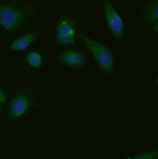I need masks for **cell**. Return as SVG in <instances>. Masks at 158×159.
<instances>
[{
  "label": "cell",
  "instance_id": "obj_5",
  "mask_svg": "<svg viewBox=\"0 0 158 159\" xmlns=\"http://www.w3.org/2000/svg\"><path fill=\"white\" fill-rule=\"evenodd\" d=\"M102 7H104V16L108 30L111 31L114 38L122 41L125 38L126 33L124 20L109 0H104Z\"/></svg>",
  "mask_w": 158,
  "mask_h": 159
},
{
  "label": "cell",
  "instance_id": "obj_11",
  "mask_svg": "<svg viewBox=\"0 0 158 159\" xmlns=\"http://www.w3.org/2000/svg\"><path fill=\"white\" fill-rule=\"evenodd\" d=\"M7 102V94L5 92V90L3 89V87L0 84V102L2 103H5Z\"/></svg>",
  "mask_w": 158,
  "mask_h": 159
},
{
  "label": "cell",
  "instance_id": "obj_10",
  "mask_svg": "<svg viewBox=\"0 0 158 159\" xmlns=\"http://www.w3.org/2000/svg\"><path fill=\"white\" fill-rule=\"evenodd\" d=\"M157 157H158V149H152V150L143 151L141 154L133 156L129 159H157Z\"/></svg>",
  "mask_w": 158,
  "mask_h": 159
},
{
  "label": "cell",
  "instance_id": "obj_12",
  "mask_svg": "<svg viewBox=\"0 0 158 159\" xmlns=\"http://www.w3.org/2000/svg\"><path fill=\"white\" fill-rule=\"evenodd\" d=\"M2 106H3V105H2V103H1V102H0V110H1V109H2Z\"/></svg>",
  "mask_w": 158,
  "mask_h": 159
},
{
  "label": "cell",
  "instance_id": "obj_7",
  "mask_svg": "<svg viewBox=\"0 0 158 159\" xmlns=\"http://www.w3.org/2000/svg\"><path fill=\"white\" fill-rule=\"evenodd\" d=\"M39 37L38 30H32L22 34L20 36L14 39L9 44L10 52H23L27 50L35 42Z\"/></svg>",
  "mask_w": 158,
  "mask_h": 159
},
{
  "label": "cell",
  "instance_id": "obj_2",
  "mask_svg": "<svg viewBox=\"0 0 158 159\" xmlns=\"http://www.w3.org/2000/svg\"><path fill=\"white\" fill-rule=\"evenodd\" d=\"M78 37L91 52L96 64L102 72L111 74L116 70V60L111 48L84 33H78Z\"/></svg>",
  "mask_w": 158,
  "mask_h": 159
},
{
  "label": "cell",
  "instance_id": "obj_1",
  "mask_svg": "<svg viewBox=\"0 0 158 159\" xmlns=\"http://www.w3.org/2000/svg\"><path fill=\"white\" fill-rule=\"evenodd\" d=\"M36 7L26 1H0V26L14 33L35 19Z\"/></svg>",
  "mask_w": 158,
  "mask_h": 159
},
{
  "label": "cell",
  "instance_id": "obj_9",
  "mask_svg": "<svg viewBox=\"0 0 158 159\" xmlns=\"http://www.w3.org/2000/svg\"><path fill=\"white\" fill-rule=\"evenodd\" d=\"M25 64L33 70H40L43 67L44 65V58L41 52L37 49H33L27 52L25 57Z\"/></svg>",
  "mask_w": 158,
  "mask_h": 159
},
{
  "label": "cell",
  "instance_id": "obj_8",
  "mask_svg": "<svg viewBox=\"0 0 158 159\" xmlns=\"http://www.w3.org/2000/svg\"><path fill=\"white\" fill-rule=\"evenodd\" d=\"M140 19L145 25L151 26L155 33H158V0L148 3L141 11Z\"/></svg>",
  "mask_w": 158,
  "mask_h": 159
},
{
  "label": "cell",
  "instance_id": "obj_6",
  "mask_svg": "<svg viewBox=\"0 0 158 159\" xmlns=\"http://www.w3.org/2000/svg\"><path fill=\"white\" fill-rule=\"evenodd\" d=\"M57 61L64 66L80 70L86 66L87 57L83 52L78 49H67L58 55Z\"/></svg>",
  "mask_w": 158,
  "mask_h": 159
},
{
  "label": "cell",
  "instance_id": "obj_4",
  "mask_svg": "<svg viewBox=\"0 0 158 159\" xmlns=\"http://www.w3.org/2000/svg\"><path fill=\"white\" fill-rule=\"evenodd\" d=\"M78 37L77 23L70 15H61L56 24L55 40L60 46H71Z\"/></svg>",
  "mask_w": 158,
  "mask_h": 159
},
{
  "label": "cell",
  "instance_id": "obj_3",
  "mask_svg": "<svg viewBox=\"0 0 158 159\" xmlns=\"http://www.w3.org/2000/svg\"><path fill=\"white\" fill-rule=\"evenodd\" d=\"M35 105V96L31 89H25L13 97L8 107L10 121H18L29 114Z\"/></svg>",
  "mask_w": 158,
  "mask_h": 159
}]
</instances>
